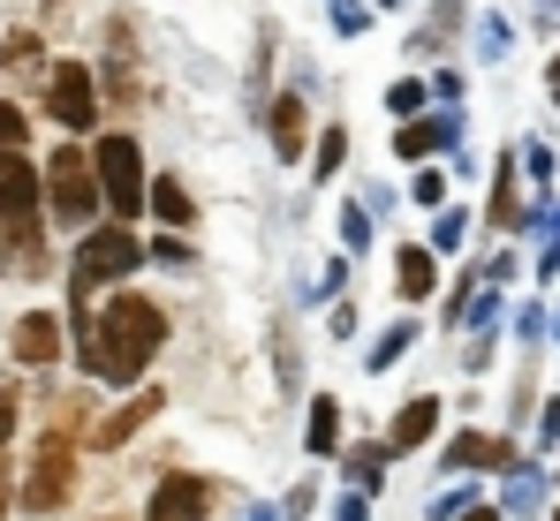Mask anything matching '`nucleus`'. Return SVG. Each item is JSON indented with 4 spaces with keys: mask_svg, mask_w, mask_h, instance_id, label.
Instances as JSON below:
<instances>
[{
    "mask_svg": "<svg viewBox=\"0 0 560 521\" xmlns=\"http://www.w3.org/2000/svg\"><path fill=\"white\" fill-rule=\"evenodd\" d=\"M500 507H508V514H538V507H546V469L515 461V469H508V484H500Z\"/></svg>",
    "mask_w": 560,
    "mask_h": 521,
    "instance_id": "obj_15",
    "label": "nucleus"
},
{
    "mask_svg": "<svg viewBox=\"0 0 560 521\" xmlns=\"http://www.w3.org/2000/svg\"><path fill=\"white\" fill-rule=\"evenodd\" d=\"M266 114H273V152L295 167V159H303V98H295V91H280Z\"/></svg>",
    "mask_w": 560,
    "mask_h": 521,
    "instance_id": "obj_16",
    "label": "nucleus"
},
{
    "mask_svg": "<svg viewBox=\"0 0 560 521\" xmlns=\"http://www.w3.org/2000/svg\"><path fill=\"white\" fill-rule=\"evenodd\" d=\"M538 438H546V446H560V393L546 401V416H538Z\"/></svg>",
    "mask_w": 560,
    "mask_h": 521,
    "instance_id": "obj_32",
    "label": "nucleus"
},
{
    "mask_svg": "<svg viewBox=\"0 0 560 521\" xmlns=\"http://www.w3.org/2000/svg\"><path fill=\"white\" fill-rule=\"evenodd\" d=\"M409 347H417V325H386V333H378V347L364 355V363H372V370H394Z\"/></svg>",
    "mask_w": 560,
    "mask_h": 521,
    "instance_id": "obj_21",
    "label": "nucleus"
},
{
    "mask_svg": "<svg viewBox=\"0 0 560 521\" xmlns=\"http://www.w3.org/2000/svg\"><path fill=\"white\" fill-rule=\"evenodd\" d=\"M46 204H54L61 227H84V235H92V212L106 204V189H98V167L84 159V152L61 144V152L46 159Z\"/></svg>",
    "mask_w": 560,
    "mask_h": 521,
    "instance_id": "obj_2",
    "label": "nucleus"
},
{
    "mask_svg": "<svg viewBox=\"0 0 560 521\" xmlns=\"http://www.w3.org/2000/svg\"><path fill=\"white\" fill-rule=\"evenodd\" d=\"M440 469H455V476H477V469H515V453H508V438L463 431V438H447V453H440Z\"/></svg>",
    "mask_w": 560,
    "mask_h": 521,
    "instance_id": "obj_10",
    "label": "nucleus"
},
{
    "mask_svg": "<svg viewBox=\"0 0 560 521\" xmlns=\"http://www.w3.org/2000/svg\"><path fill=\"white\" fill-rule=\"evenodd\" d=\"M137 264H144V242H137L129 227H92V235L77 242V264H69V280H77L69 295H92L98 280H129Z\"/></svg>",
    "mask_w": 560,
    "mask_h": 521,
    "instance_id": "obj_4",
    "label": "nucleus"
},
{
    "mask_svg": "<svg viewBox=\"0 0 560 521\" xmlns=\"http://www.w3.org/2000/svg\"><path fill=\"white\" fill-rule=\"evenodd\" d=\"M424 98H432V91L417 84V76H401V84L386 91V106H394V114H401V121H417V114H424Z\"/></svg>",
    "mask_w": 560,
    "mask_h": 521,
    "instance_id": "obj_24",
    "label": "nucleus"
},
{
    "mask_svg": "<svg viewBox=\"0 0 560 521\" xmlns=\"http://www.w3.org/2000/svg\"><path fill=\"white\" fill-rule=\"evenodd\" d=\"M432 287H440L432 242H401V250H394V295H401V303H432Z\"/></svg>",
    "mask_w": 560,
    "mask_h": 521,
    "instance_id": "obj_9",
    "label": "nucleus"
},
{
    "mask_svg": "<svg viewBox=\"0 0 560 521\" xmlns=\"http://www.w3.org/2000/svg\"><path fill=\"white\" fill-rule=\"evenodd\" d=\"M546 91H553V106H560V61H553V76H546Z\"/></svg>",
    "mask_w": 560,
    "mask_h": 521,
    "instance_id": "obj_39",
    "label": "nucleus"
},
{
    "mask_svg": "<svg viewBox=\"0 0 560 521\" xmlns=\"http://www.w3.org/2000/svg\"><path fill=\"white\" fill-rule=\"evenodd\" d=\"M553 521H560V507H553Z\"/></svg>",
    "mask_w": 560,
    "mask_h": 521,
    "instance_id": "obj_41",
    "label": "nucleus"
},
{
    "mask_svg": "<svg viewBox=\"0 0 560 521\" xmlns=\"http://www.w3.org/2000/svg\"><path fill=\"white\" fill-rule=\"evenodd\" d=\"M77 310V363L92 370L98 386H129V378H144V363L167 347V310L152 303V295H114L106 310H84V303H69Z\"/></svg>",
    "mask_w": 560,
    "mask_h": 521,
    "instance_id": "obj_1",
    "label": "nucleus"
},
{
    "mask_svg": "<svg viewBox=\"0 0 560 521\" xmlns=\"http://www.w3.org/2000/svg\"><path fill=\"white\" fill-rule=\"evenodd\" d=\"M15 408H23V401H15V393H0V446L15 438Z\"/></svg>",
    "mask_w": 560,
    "mask_h": 521,
    "instance_id": "obj_34",
    "label": "nucleus"
},
{
    "mask_svg": "<svg viewBox=\"0 0 560 521\" xmlns=\"http://www.w3.org/2000/svg\"><path fill=\"white\" fill-rule=\"evenodd\" d=\"M341 242L349 250H372V204H349L341 212Z\"/></svg>",
    "mask_w": 560,
    "mask_h": 521,
    "instance_id": "obj_25",
    "label": "nucleus"
},
{
    "mask_svg": "<svg viewBox=\"0 0 560 521\" xmlns=\"http://www.w3.org/2000/svg\"><path fill=\"white\" fill-rule=\"evenodd\" d=\"M152 408H160V393H137L129 408H114V416H106V424L92 431V446H121L129 431H144V424H152Z\"/></svg>",
    "mask_w": 560,
    "mask_h": 521,
    "instance_id": "obj_17",
    "label": "nucleus"
},
{
    "mask_svg": "<svg viewBox=\"0 0 560 521\" xmlns=\"http://www.w3.org/2000/svg\"><path fill=\"white\" fill-rule=\"evenodd\" d=\"M538 280H546V287L560 280V242H546V258H538Z\"/></svg>",
    "mask_w": 560,
    "mask_h": 521,
    "instance_id": "obj_36",
    "label": "nucleus"
},
{
    "mask_svg": "<svg viewBox=\"0 0 560 521\" xmlns=\"http://www.w3.org/2000/svg\"><path fill=\"white\" fill-rule=\"evenodd\" d=\"M46 197V167H31L23 152H0V227L8 220H31Z\"/></svg>",
    "mask_w": 560,
    "mask_h": 521,
    "instance_id": "obj_7",
    "label": "nucleus"
},
{
    "mask_svg": "<svg viewBox=\"0 0 560 521\" xmlns=\"http://www.w3.org/2000/svg\"><path fill=\"white\" fill-rule=\"evenodd\" d=\"M341 159H349V129H326V137H318V159H311V181L341 174Z\"/></svg>",
    "mask_w": 560,
    "mask_h": 521,
    "instance_id": "obj_23",
    "label": "nucleus"
},
{
    "mask_svg": "<svg viewBox=\"0 0 560 521\" xmlns=\"http://www.w3.org/2000/svg\"><path fill=\"white\" fill-rule=\"evenodd\" d=\"M205 507H212V484L189 476V469H175V476H160V492H152L144 521H205Z\"/></svg>",
    "mask_w": 560,
    "mask_h": 521,
    "instance_id": "obj_8",
    "label": "nucleus"
},
{
    "mask_svg": "<svg viewBox=\"0 0 560 521\" xmlns=\"http://www.w3.org/2000/svg\"><path fill=\"white\" fill-rule=\"evenodd\" d=\"M477 54H492V61L508 54V23H500V15H485V23H477Z\"/></svg>",
    "mask_w": 560,
    "mask_h": 521,
    "instance_id": "obj_27",
    "label": "nucleus"
},
{
    "mask_svg": "<svg viewBox=\"0 0 560 521\" xmlns=\"http://www.w3.org/2000/svg\"><path fill=\"white\" fill-rule=\"evenodd\" d=\"M492 220H500V227H523V212H515V167H508V159L492 167Z\"/></svg>",
    "mask_w": 560,
    "mask_h": 521,
    "instance_id": "obj_22",
    "label": "nucleus"
},
{
    "mask_svg": "<svg viewBox=\"0 0 560 521\" xmlns=\"http://www.w3.org/2000/svg\"><path fill=\"white\" fill-rule=\"evenodd\" d=\"M341 521H372V499H364V492H349V499H341Z\"/></svg>",
    "mask_w": 560,
    "mask_h": 521,
    "instance_id": "obj_35",
    "label": "nucleus"
},
{
    "mask_svg": "<svg viewBox=\"0 0 560 521\" xmlns=\"http://www.w3.org/2000/svg\"><path fill=\"white\" fill-rule=\"evenodd\" d=\"M553 333H560V325H553Z\"/></svg>",
    "mask_w": 560,
    "mask_h": 521,
    "instance_id": "obj_42",
    "label": "nucleus"
},
{
    "mask_svg": "<svg viewBox=\"0 0 560 521\" xmlns=\"http://www.w3.org/2000/svg\"><path fill=\"white\" fill-rule=\"evenodd\" d=\"M553 167H560L553 152H546V144H530V181H553Z\"/></svg>",
    "mask_w": 560,
    "mask_h": 521,
    "instance_id": "obj_33",
    "label": "nucleus"
},
{
    "mask_svg": "<svg viewBox=\"0 0 560 521\" xmlns=\"http://www.w3.org/2000/svg\"><path fill=\"white\" fill-rule=\"evenodd\" d=\"M8 61H15V69H23V61H38V38H31V31H15V38H8Z\"/></svg>",
    "mask_w": 560,
    "mask_h": 521,
    "instance_id": "obj_30",
    "label": "nucleus"
},
{
    "mask_svg": "<svg viewBox=\"0 0 560 521\" xmlns=\"http://www.w3.org/2000/svg\"><path fill=\"white\" fill-rule=\"evenodd\" d=\"M69 492H77V453H69V438H46L23 476V514H54V507H69Z\"/></svg>",
    "mask_w": 560,
    "mask_h": 521,
    "instance_id": "obj_5",
    "label": "nucleus"
},
{
    "mask_svg": "<svg viewBox=\"0 0 560 521\" xmlns=\"http://www.w3.org/2000/svg\"><path fill=\"white\" fill-rule=\"evenodd\" d=\"M46 106H54V121H61V129H92V121H98L92 69H84V61H61V69H54V84H46Z\"/></svg>",
    "mask_w": 560,
    "mask_h": 521,
    "instance_id": "obj_6",
    "label": "nucleus"
},
{
    "mask_svg": "<svg viewBox=\"0 0 560 521\" xmlns=\"http://www.w3.org/2000/svg\"><path fill=\"white\" fill-rule=\"evenodd\" d=\"M455 137H463V114H447V121H401L394 152H401V159H432V152L455 144Z\"/></svg>",
    "mask_w": 560,
    "mask_h": 521,
    "instance_id": "obj_13",
    "label": "nucleus"
},
{
    "mask_svg": "<svg viewBox=\"0 0 560 521\" xmlns=\"http://www.w3.org/2000/svg\"><path fill=\"white\" fill-rule=\"evenodd\" d=\"M463 235H469L463 212H440V220H432V250H463Z\"/></svg>",
    "mask_w": 560,
    "mask_h": 521,
    "instance_id": "obj_26",
    "label": "nucleus"
},
{
    "mask_svg": "<svg viewBox=\"0 0 560 521\" xmlns=\"http://www.w3.org/2000/svg\"><path fill=\"white\" fill-rule=\"evenodd\" d=\"M447 197V174H417V204H440Z\"/></svg>",
    "mask_w": 560,
    "mask_h": 521,
    "instance_id": "obj_31",
    "label": "nucleus"
},
{
    "mask_svg": "<svg viewBox=\"0 0 560 521\" xmlns=\"http://www.w3.org/2000/svg\"><path fill=\"white\" fill-rule=\"evenodd\" d=\"M46 264V235L31 227V220H8V235H0V272H38Z\"/></svg>",
    "mask_w": 560,
    "mask_h": 521,
    "instance_id": "obj_14",
    "label": "nucleus"
},
{
    "mask_svg": "<svg viewBox=\"0 0 560 521\" xmlns=\"http://www.w3.org/2000/svg\"><path fill=\"white\" fill-rule=\"evenodd\" d=\"M303 446H311V453H334V446H341V401H334V393H318V401H311Z\"/></svg>",
    "mask_w": 560,
    "mask_h": 521,
    "instance_id": "obj_18",
    "label": "nucleus"
},
{
    "mask_svg": "<svg viewBox=\"0 0 560 521\" xmlns=\"http://www.w3.org/2000/svg\"><path fill=\"white\" fill-rule=\"evenodd\" d=\"M386 461H394V453H386V438H378V446H349V484L378 499V484H386Z\"/></svg>",
    "mask_w": 560,
    "mask_h": 521,
    "instance_id": "obj_19",
    "label": "nucleus"
},
{
    "mask_svg": "<svg viewBox=\"0 0 560 521\" xmlns=\"http://www.w3.org/2000/svg\"><path fill=\"white\" fill-rule=\"evenodd\" d=\"M15 363H31V370H46L54 355H61V318L54 310H31V318H15Z\"/></svg>",
    "mask_w": 560,
    "mask_h": 521,
    "instance_id": "obj_11",
    "label": "nucleus"
},
{
    "mask_svg": "<svg viewBox=\"0 0 560 521\" xmlns=\"http://www.w3.org/2000/svg\"><path fill=\"white\" fill-rule=\"evenodd\" d=\"M92 167H98V189H106V204H114V220H137L144 204H152V189H144V152H137V137H98V152H92Z\"/></svg>",
    "mask_w": 560,
    "mask_h": 521,
    "instance_id": "obj_3",
    "label": "nucleus"
},
{
    "mask_svg": "<svg viewBox=\"0 0 560 521\" xmlns=\"http://www.w3.org/2000/svg\"><path fill=\"white\" fill-rule=\"evenodd\" d=\"M152 212H160L167 227H189V189L175 181V174H160V181H152Z\"/></svg>",
    "mask_w": 560,
    "mask_h": 521,
    "instance_id": "obj_20",
    "label": "nucleus"
},
{
    "mask_svg": "<svg viewBox=\"0 0 560 521\" xmlns=\"http://www.w3.org/2000/svg\"><path fill=\"white\" fill-rule=\"evenodd\" d=\"M432 431H440V401L417 393V401H401V416H394V431H386V453H417Z\"/></svg>",
    "mask_w": 560,
    "mask_h": 521,
    "instance_id": "obj_12",
    "label": "nucleus"
},
{
    "mask_svg": "<svg viewBox=\"0 0 560 521\" xmlns=\"http://www.w3.org/2000/svg\"><path fill=\"white\" fill-rule=\"evenodd\" d=\"M463 521H508V507H469Z\"/></svg>",
    "mask_w": 560,
    "mask_h": 521,
    "instance_id": "obj_37",
    "label": "nucleus"
},
{
    "mask_svg": "<svg viewBox=\"0 0 560 521\" xmlns=\"http://www.w3.org/2000/svg\"><path fill=\"white\" fill-rule=\"evenodd\" d=\"M243 521H280V514H273V507H250V514H243Z\"/></svg>",
    "mask_w": 560,
    "mask_h": 521,
    "instance_id": "obj_38",
    "label": "nucleus"
},
{
    "mask_svg": "<svg viewBox=\"0 0 560 521\" xmlns=\"http://www.w3.org/2000/svg\"><path fill=\"white\" fill-rule=\"evenodd\" d=\"M152 258L167 264V272H183V264H189V242H183V235H160V242H152Z\"/></svg>",
    "mask_w": 560,
    "mask_h": 521,
    "instance_id": "obj_28",
    "label": "nucleus"
},
{
    "mask_svg": "<svg viewBox=\"0 0 560 521\" xmlns=\"http://www.w3.org/2000/svg\"><path fill=\"white\" fill-rule=\"evenodd\" d=\"M378 8H401V0H378Z\"/></svg>",
    "mask_w": 560,
    "mask_h": 521,
    "instance_id": "obj_40",
    "label": "nucleus"
},
{
    "mask_svg": "<svg viewBox=\"0 0 560 521\" xmlns=\"http://www.w3.org/2000/svg\"><path fill=\"white\" fill-rule=\"evenodd\" d=\"M0 152H23V106H0Z\"/></svg>",
    "mask_w": 560,
    "mask_h": 521,
    "instance_id": "obj_29",
    "label": "nucleus"
}]
</instances>
